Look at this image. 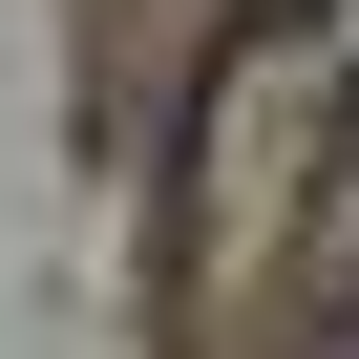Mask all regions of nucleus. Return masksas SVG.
Masks as SVG:
<instances>
[{"label": "nucleus", "mask_w": 359, "mask_h": 359, "mask_svg": "<svg viewBox=\"0 0 359 359\" xmlns=\"http://www.w3.org/2000/svg\"><path fill=\"white\" fill-rule=\"evenodd\" d=\"M296 359H359V254H338V317H296Z\"/></svg>", "instance_id": "obj_1"}]
</instances>
